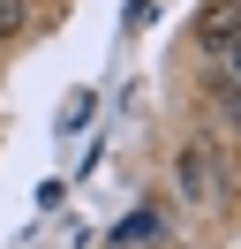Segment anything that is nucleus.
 I'll use <instances>...</instances> for the list:
<instances>
[{"label":"nucleus","mask_w":241,"mask_h":249,"mask_svg":"<svg viewBox=\"0 0 241 249\" xmlns=\"http://www.w3.org/2000/svg\"><path fill=\"white\" fill-rule=\"evenodd\" d=\"M173 174H181V196H189V204H226V189H234V181H226L219 143H204V136H196V143H181Z\"/></svg>","instance_id":"1"},{"label":"nucleus","mask_w":241,"mask_h":249,"mask_svg":"<svg viewBox=\"0 0 241 249\" xmlns=\"http://www.w3.org/2000/svg\"><path fill=\"white\" fill-rule=\"evenodd\" d=\"M234 38H241V0H211L204 16H196V46H204V53H226Z\"/></svg>","instance_id":"2"},{"label":"nucleus","mask_w":241,"mask_h":249,"mask_svg":"<svg viewBox=\"0 0 241 249\" xmlns=\"http://www.w3.org/2000/svg\"><path fill=\"white\" fill-rule=\"evenodd\" d=\"M113 242H120V249H128V242H136V249H143V242H158V212H136V219H120V234H113Z\"/></svg>","instance_id":"3"},{"label":"nucleus","mask_w":241,"mask_h":249,"mask_svg":"<svg viewBox=\"0 0 241 249\" xmlns=\"http://www.w3.org/2000/svg\"><path fill=\"white\" fill-rule=\"evenodd\" d=\"M211 106H219V113H226V121H234V128H241V83H234V76H226V83H219V91H211Z\"/></svg>","instance_id":"4"},{"label":"nucleus","mask_w":241,"mask_h":249,"mask_svg":"<svg viewBox=\"0 0 241 249\" xmlns=\"http://www.w3.org/2000/svg\"><path fill=\"white\" fill-rule=\"evenodd\" d=\"M23 31V0H0V38H15Z\"/></svg>","instance_id":"5"},{"label":"nucleus","mask_w":241,"mask_h":249,"mask_svg":"<svg viewBox=\"0 0 241 249\" xmlns=\"http://www.w3.org/2000/svg\"><path fill=\"white\" fill-rule=\"evenodd\" d=\"M226 68H234V83H241V38H234V46H226Z\"/></svg>","instance_id":"6"}]
</instances>
